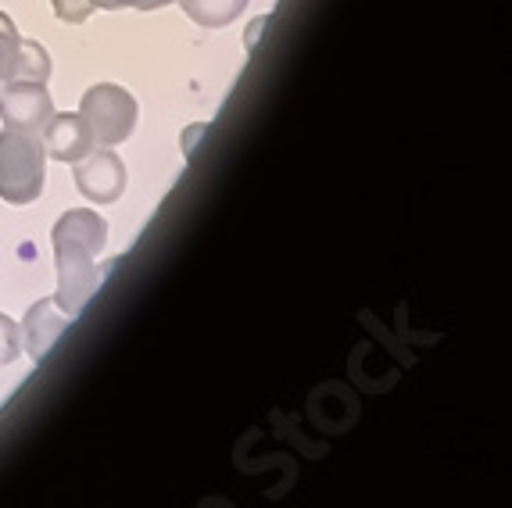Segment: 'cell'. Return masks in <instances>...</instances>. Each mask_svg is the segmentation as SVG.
<instances>
[{
	"label": "cell",
	"mask_w": 512,
	"mask_h": 508,
	"mask_svg": "<svg viewBox=\"0 0 512 508\" xmlns=\"http://www.w3.org/2000/svg\"><path fill=\"white\" fill-rule=\"evenodd\" d=\"M108 244V222L90 208H72L54 226V262H58V294L54 305L76 319L86 301L97 294L104 280V269H97V254Z\"/></svg>",
	"instance_id": "6da1fadb"
},
{
	"label": "cell",
	"mask_w": 512,
	"mask_h": 508,
	"mask_svg": "<svg viewBox=\"0 0 512 508\" xmlns=\"http://www.w3.org/2000/svg\"><path fill=\"white\" fill-rule=\"evenodd\" d=\"M47 176V151L40 133L8 129L0 133V201L33 204L43 194Z\"/></svg>",
	"instance_id": "7a4b0ae2"
},
{
	"label": "cell",
	"mask_w": 512,
	"mask_h": 508,
	"mask_svg": "<svg viewBox=\"0 0 512 508\" xmlns=\"http://www.w3.org/2000/svg\"><path fill=\"white\" fill-rule=\"evenodd\" d=\"M79 115L94 133L97 147H115L122 144L133 129H137V101L129 90L115 83H97L90 86L79 101Z\"/></svg>",
	"instance_id": "3957f363"
},
{
	"label": "cell",
	"mask_w": 512,
	"mask_h": 508,
	"mask_svg": "<svg viewBox=\"0 0 512 508\" xmlns=\"http://www.w3.org/2000/svg\"><path fill=\"white\" fill-rule=\"evenodd\" d=\"M54 101L47 83L36 79H8L0 90V119L8 129H22V133H43V126L51 122Z\"/></svg>",
	"instance_id": "277c9868"
},
{
	"label": "cell",
	"mask_w": 512,
	"mask_h": 508,
	"mask_svg": "<svg viewBox=\"0 0 512 508\" xmlns=\"http://www.w3.org/2000/svg\"><path fill=\"white\" fill-rule=\"evenodd\" d=\"M76 187L94 204L119 201L126 190V165L115 151H90L76 161Z\"/></svg>",
	"instance_id": "5b68a950"
},
{
	"label": "cell",
	"mask_w": 512,
	"mask_h": 508,
	"mask_svg": "<svg viewBox=\"0 0 512 508\" xmlns=\"http://www.w3.org/2000/svg\"><path fill=\"white\" fill-rule=\"evenodd\" d=\"M43 140V151H47V158L54 161H65V165H76L79 158H86V154L94 151V133H90V126L83 122V115L79 111H54L51 122L43 126L40 133Z\"/></svg>",
	"instance_id": "8992f818"
},
{
	"label": "cell",
	"mask_w": 512,
	"mask_h": 508,
	"mask_svg": "<svg viewBox=\"0 0 512 508\" xmlns=\"http://www.w3.org/2000/svg\"><path fill=\"white\" fill-rule=\"evenodd\" d=\"M69 315L61 312L58 305H54V297H40L33 308H29L26 322H22V348L29 351V358L33 362H40L47 351L54 348V340L65 333V326H69Z\"/></svg>",
	"instance_id": "52a82bcc"
},
{
	"label": "cell",
	"mask_w": 512,
	"mask_h": 508,
	"mask_svg": "<svg viewBox=\"0 0 512 508\" xmlns=\"http://www.w3.org/2000/svg\"><path fill=\"white\" fill-rule=\"evenodd\" d=\"M180 8L201 29H226L248 8V0H180Z\"/></svg>",
	"instance_id": "ba28073f"
},
{
	"label": "cell",
	"mask_w": 512,
	"mask_h": 508,
	"mask_svg": "<svg viewBox=\"0 0 512 508\" xmlns=\"http://www.w3.org/2000/svg\"><path fill=\"white\" fill-rule=\"evenodd\" d=\"M47 76H51V54L43 51L40 43H33V40L18 43L15 79H36V83H47Z\"/></svg>",
	"instance_id": "9c48e42d"
},
{
	"label": "cell",
	"mask_w": 512,
	"mask_h": 508,
	"mask_svg": "<svg viewBox=\"0 0 512 508\" xmlns=\"http://www.w3.org/2000/svg\"><path fill=\"white\" fill-rule=\"evenodd\" d=\"M18 43H22V36H18L15 22H11V18L4 15V11H0V83H8V79H15Z\"/></svg>",
	"instance_id": "30bf717a"
},
{
	"label": "cell",
	"mask_w": 512,
	"mask_h": 508,
	"mask_svg": "<svg viewBox=\"0 0 512 508\" xmlns=\"http://www.w3.org/2000/svg\"><path fill=\"white\" fill-rule=\"evenodd\" d=\"M22 355V326L11 315L0 312V369Z\"/></svg>",
	"instance_id": "8fae6325"
},
{
	"label": "cell",
	"mask_w": 512,
	"mask_h": 508,
	"mask_svg": "<svg viewBox=\"0 0 512 508\" xmlns=\"http://www.w3.org/2000/svg\"><path fill=\"white\" fill-rule=\"evenodd\" d=\"M90 11H94V4H90V0H54V15H58L61 22H69V26L86 22V18H90Z\"/></svg>",
	"instance_id": "7c38bea8"
},
{
	"label": "cell",
	"mask_w": 512,
	"mask_h": 508,
	"mask_svg": "<svg viewBox=\"0 0 512 508\" xmlns=\"http://www.w3.org/2000/svg\"><path fill=\"white\" fill-rule=\"evenodd\" d=\"M94 8L101 11H122V8H137V11H158V8H169L176 0H90Z\"/></svg>",
	"instance_id": "4fadbf2b"
},
{
	"label": "cell",
	"mask_w": 512,
	"mask_h": 508,
	"mask_svg": "<svg viewBox=\"0 0 512 508\" xmlns=\"http://www.w3.org/2000/svg\"><path fill=\"white\" fill-rule=\"evenodd\" d=\"M265 26H269V15H262V18H255V22H251V29H248V51H255L258 33H262Z\"/></svg>",
	"instance_id": "5bb4252c"
},
{
	"label": "cell",
	"mask_w": 512,
	"mask_h": 508,
	"mask_svg": "<svg viewBox=\"0 0 512 508\" xmlns=\"http://www.w3.org/2000/svg\"><path fill=\"white\" fill-rule=\"evenodd\" d=\"M201 133H208V126H194V129H187V133H183V151L187 154H194V140Z\"/></svg>",
	"instance_id": "9a60e30c"
}]
</instances>
